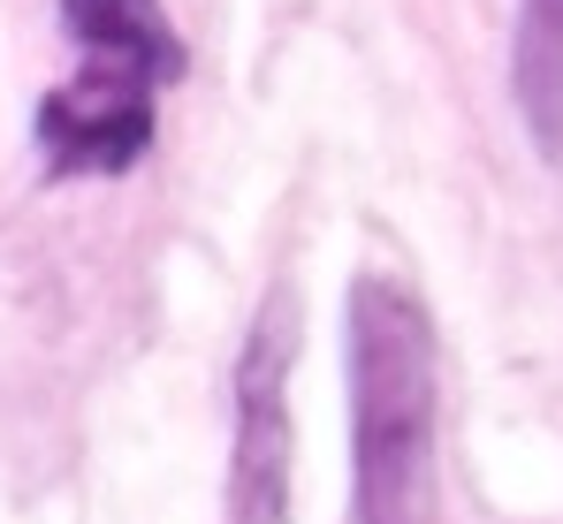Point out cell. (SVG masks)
Here are the masks:
<instances>
[{
    "mask_svg": "<svg viewBox=\"0 0 563 524\" xmlns=\"http://www.w3.org/2000/svg\"><path fill=\"white\" fill-rule=\"evenodd\" d=\"M510 99L533 153L563 168V0H518L510 23Z\"/></svg>",
    "mask_w": 563,
    "mask_h": 524,
    "instance_id": "4",
    "label": "cell"
},
{
    "mask_svg": "<svg viewBox=\"0 0 563 524\" xmlns=\"http://www.w3.org/2000/svg\"><path fill=\"white\" fill-rule=\"evenodd\" d=\"M62 38L85 69L38 99V160L54 182L130 175L161 137V91L190 69L184 38L161 0H62Z\"/></svg>",
    "mask_w": 563,
    "mask_h": 524,
    "instance_id": "2",
    "label": "cell"
},
{
    "mask_svg": "<svg viewBox=\"0 0 563 524\" xmlns=\"http://www.w3.org/2000/svg\"><path fill=\"white\" fill-rule=\"evenodd\" d=\"M289 365H297V289L275 281L236 349V441H229V524H289Z\"/></svg>",
    "mask_w": 563,
    "mask_h": 524,
    "instance_id": "3",
    "label": "cell"
},
{
    "mask_svg": "<svg viewBox=\"0 0 563 524\" xmlns=\"http://www.w3.org/2000/svg\"><path fill=\"white\" fill-rule=\"evenodd\" d=\"M343 372H351V517L434 524L442 349L419 289H404L396 274H351Z\"/></svg>",
    "mask_w": 563,
    "mask_h": 524,
    "instance_id": "1",
    "label": "cell"
}]
</instances>
